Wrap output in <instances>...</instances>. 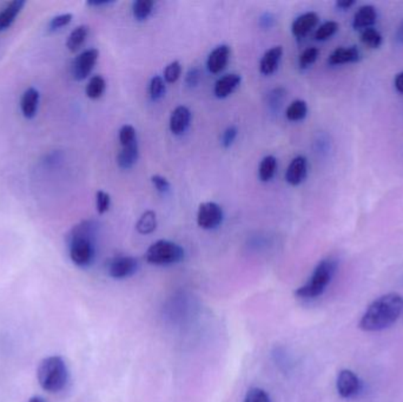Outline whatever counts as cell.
Masks as SVG:
<instances>
[{
    "label": "cell",
    "instance_id": "cell-1",
    "mask_svg": "<svg viewBox=\"0 0 403 402\" xmlns=\"http://www.w3.org/2000/svg\"><path fill=\"white\" fill-rule=\"evenodd\" d=\"M403 312V296L397 293L386 294L369 305L361 319L360 327L364 332H379L391 327Z\"/></svg>",
    "mask_w": 403,
    "mask_h": 402
},
{
    "label": "cell",
    "instance_id": "cell-2",
    "mask_svg": "<svg viewBox=\"0 0 403 402\" xmlns=\"http://www.w3.org/2000/svg\"><path fill=\"white\" fill-rule=\"evenodd\" d=\"M97 224L94 221H83L71 231L69 236V255L76 266H90L96 254L94 238Z\"/></svg>",
    "mask_w": 403,
    "mask_h": 402
},
{
    "label": "cell",
    "instance_id": "cell-3",
    "mask_svg": "<svg viewBox=\"0 0 403 402\" xmlns=\"http://www.w3.org/2000/svg\"><path fill=\"white\" fill-rule=\"evenodd\" d=\"M40 387L49 393L63 391L69 383V368L62 356H47L42 360L37 369Z\"/></svg>",
    "mask_w": 403,
    "mask_h": 402
},
{
    "label": "cell",
    "instance_id": "cell-4",
    "mask_svg": "<svg viewBox=\"0 0 403 402\" xmlns=\"http://www.w3.org/2000/svg\"><path fill=\"white\" fill-rule=\"evenodd\" d=\"M335 269H336V262L332 258H325L320 262L314 270L309 281L300 287L295 292V295L305 300L320 296L325 292L329 282L332 281Z\"/></svg>",
    "mask_w": 403,
    "mask_h": 402
},
{
    "label": "cell",
    "instance_id": "cell-5",
    "mask_svg": "<svg viewBox=\"0 0 403 402\" xmlns=\"http://www.w3.org/2000/svg\"><path fill=\"white\" fill-rule=\"evenodd\" d=\"M185 258V249L177 243L160 240L153 243L145 253V260L155 266L175 265Z\"/></svg>",
    "mask_w": 403,
    "mask_h": 402
},
{
    "label": "cell",
    "instance_id": "cell-6",
    "mask_svg": "<svg viewBox=\"0 0 403 402\" xmlns=\"http://www.w3.org/2000/svg\"><path fill=\"white\" fill-rule=\"evenodd\" d=\"M223 209L215 202H204L197 211V224L205 231L218 228L223 222Z\"/></svg>",
    "mask_w": 403,
    "mask_h": 402
},
{
    "label": "cell",
    "instance_id": "cell-7",
    "mask_svg": "<svg viewBox=\"0 0 403 402\" xmlns=\"http://www.w3.org/2000/svg\"><path fill=\"white\" fill-rule=\"evenodd\" d=\"M99 51L97 49H89L77 56L72 64V76L76 81H84L94 70L96 62L98 60Z\"/></svg>",
    "mask_w": 403,
    "mask_h": 402
},
{
    "label": "cell",
    "instance_id": "cell-8",
    "mask_svg": "<svg viewBox=\"0 0 403 402\" xmlns=\"http://www.w3.org/2000/svg\"><path fill=\"white\" fill-rule=\"evenodd\" d=\"M138 269V261L132 256H117L108 265V271L111 278L116 280L130 278Z\"/></svg>",
    "mask_w": 403,
    "mask_h": 402
},
{
    "label": "cell",
    "instance_id": "cell-9",
    "mask_svg": "<svg viewBox=\"0 0 403 402\" xmlns=\"http://www.w3.org/2000/svg\"><path fill=\"white\" fill-rule=\"evenodd\" d=\"M336 387L342 398H350L360 391V380L354 371L343 369L337 376Z\"/></svg>",
    "mask_w": 403,
    "mask_h": 402
},
{
    "label": "cell",
    "instance_id": "cell-10",
    "mask_svg": "<svg viewBox=\"0 0 403 402\" xmlns=\"http://www.w3.org/2000/svg\"><path fill=\"white\" fill-rule=\"evenodd\" d=\"M307 175H308V160L303 156L295 157L286 169V182L293 187H298L305 182Z\"/></svg>",
    "mask_w": 403,
    "mask_h": 402
},
{
    "label": "cell",
    "instance_id": "cell-11",
    "mask_svg": "<svg viewBox=\"0 0 403 402\" xmlns=\"http://www.w3.org/2000/svg\"><path fill=\"white\" fill-rule=\"evenodd\" d=\"M230 47L225 45V44L215 47L212 53L207 57V70L214 74H221L227 67L229 59H230Z\"/></svg>",
    "mask_w": 403,
    "mask_h": 402
},
{
    "label": "cell",
    "instance_id": "cell-12",
    "mask_svg": "<svg viewBox=\"0 0 403 402\" xmlns=\"http://www.w3.org/2000/svg\"><path fill=\"white\" fill-rule=\"evenodd\" d=\"M190 123H191V111L187 106H180L171 112L169 126L173 135L180 136L188 130Z\"/></svg>",
    "mask_w": 403,
    "mask_h": 402
},
{
    "label": "cell",
    "instance_id": "cell-13",
    "mask_svg": "<svg viewBox=\"0 0 403 402\" xmlns=\"http://www.w3.org/2000/svg\"><path fill=\"white\" fill-rule=\"evenodd\" d=\"M283 47L281 45L277 47H273L264 52V55L261 58L259 62V71L261 74L264 76H271L274 74L275 71L277 70L280 62L282 59Z\"/></svg>",
    "mask_w": 403,
    "mask_h": 402
},
{
    "label": "cell",
    "instance_id": "cell-14",
    "mask_svg": "<svg viewBox=\"0 0 403 402\" xmlns=\"http://www.w3.org/2000/svg\"><path fill=\"white\" fill-rule=\"evenodd\" d=\"M40 91L35 87H28L24 91L23 96L20 98V110L24 117L32 119L35 117L38 106H40Z\"/></svg>",
    "mask_w": 403,
    "mask_h": 402
},
{
    "label": "cell",
    "instance_id": "cell-15",
    "mask_svg": "<svg viewBox=\"0 0 403 402\" xmlns=\"http://www.w3.org/2000/svg\"><path fill=\"white\" fill-rule=\"evenodd\" d=\"M318 15L315 12H307L294 20L291 25V32L296 38H303L318 24Z\"/></svg>",
    "mask_w": 403,
    "mask_h": 402
},
{
    "label": "cell",
    "instance_id": "cell-16",
    "mask_svg": "<svg viewBox=\"0 0 403 402\" xmlns=\"http://www.w3.org/2000/svg\"><path fill=\"white\" fill-rule=\"evenodd\" d=\"M360 50L357 47H337L336 50L329 56L328 62L330 65H343L349 62H357L360 60Z\"/></svg>",
    "mask_w": 403,
    "mask_h": 402
},
{
    "label": "cell",
    "instance_id": "cell-17",
    "mask_svg": "<svg viewBox=\"0 0 403 402\" xmlns=\"http://www.w3.org/2000/svg\"><path fill=\"white\" fill-rule=\"evenodd\" d=\"M377 19V12L372 5H364L357 10L354 20H352V26L355 30H367L372 28V25L376 23Z\"/></svg>",
    "mask_w": 403,
    "mask_h": 402
},
{
    "label": "cell",
    "instance_id": "cell-18",
    "mask_svg": "<svg viewBox=\"0 0 403 402\" xmlns=\"http://www.w3.org/2000/svg\"><path fill=\"white\" fill-rule=\"evenodd\" d=\"M241 76L237 74H228L215 83V96L217 98H227L239 87Z\"/></svg>",
    "mask_w": 403,
    "mask_h": 402
},
{
    "label": "cell",
    "instance_id": "cell-19",
    "mask_svg": "<svg viewBox=\"0 0 403 402\" xmlns=\"http://www.w3.org/2000/svg\"><path fill=\"white\" fill-rule=\"evenodd\" d=\"M24 5V0H13L5 5V8L0 11V31L8 30L15 23L17 16L23 10Z\"/></svg>",
    "mask_w": 403,
    "mask_h": 402
},
{
    "label": "cell",
    "instance_id": "cell-20",
    "mask_svg": "<svg viewBox=\"0 0 403 402\" xmlns=\"http://www.w3.org/2000/svg\"><path fill=\"white\" fill-rule=\"evenodd\" d=\"M139 157V146L137 142L132 144L121 146V151L117 155L118 167L124 170L132 168Z\"/></svg>",
    "mask_w": 403,
    "mask_h": 402
},
{
    "label": "cell",
    "instance_id": "cell-21",
    "mask_svg": "<svg viewBox=\"0 0 403 402\" xmlns=\"http://www.w3.org/2000/svg\"><path fill=\"white\" fill-rule=\"evenodd\" d=\"M157 215L153 210H146L142 214L136 223V231L141 235L153 234L157 229Z\"/></svg>",
    "mask_w": 403,
    "mask_h": 402
},
{
    "label": "cell",
    "instance_id": "cell-22",
    "mask_svg": "<svg viewBox=\"0 0 403 402\" xmlns=\"http://www.w3.org/2000/svg\"><path fill=\"white\" fill-rule=\"evenodd\" d=\"M87 35H89V28L87 25H80L76 28L74 31L71 32L70 35L67 37V47L69 51H78L82 47L83 44L85 43Z\"/></svg>",
    "mask_w": 403,
    "mask_h": 402
},
{
    "label": "cell",
    "instance_id": "cell-23",
    "mask_svg": "<svg viewBox=\"0 0 403 402\" xmlns=\"http://www.w3.org/2000/svg\"><path fill=\"white\" fill-rule=\"evenodd\" d=\"M308 114V104L302 99H296L291 102L286 110V117L290 122H298L305 119Z\"/></svg>",
    "mask_w": 403,
    "mask_h": 402
},
{
    "label": "cell",
    "instance_id": "cell-24",
    "mask_svg": "<svg viewBox=\"0 0 403 402\" xmlns=\"http://www.w3.org/2000/svg\"><path fill=\"white\" fill-rule=\"evenodd\" d=\"M276 169H277V160H276V157L271 156V155L264 157L261 160V165H259V180L262 181V182H269V181L273 180L275 172H276Z\"/></svg>",
    "mask_w": 403,
    "mask_h": 402
},
{
    "label": "cell",
    "instance_id": "cell-25",
    "mask_svg": "<svg viewBox=\"0 0 403 402\" xmlns=\"http://www.w3.org/2000/svg\"><path fill=\"white\" fill-rule=\"evenodd\" d=\"M105 89V79L103 78L102 76L97 74V76L91 77L90 81L87 83L85 94L90 99H98L104 94Z\"/></svg>",
    "mask_w": 403,
    "mask_h": 402
},
{
    "label": "cell",
    "instance_id": "cell-26",
    "mask_svg": "<svg viewBox=\"0 0 403 402\" xmlns=\"http://www.w3.org/2000/svg\"><path fill=\"white\" fill-rule=\"evenodd\" d=\"M155 8V1L153 0H137L132 5V15L135 19L142 20L148 19L150 15L153 13Z\"/></svg>",
    "mask_w": 403,
    "mask_h": 402
},
{
    "label": "cell",
    "instance_id": "cell-27",
    "mask_svg": "<svg viewBox=\"0 0 403 402\" xmlns=\"http://www.w3.org/2000/svg\"><path fill=\"white\" fill-rule=\"evenodd\" d=\"M361 42L369 49H379L382 44V35L376 28H367L361 33Z\"/></svg>",
    "mask_w": 403,
    "mask_h": 402
},
{
    "label": "cell",
    "instance_id": "cell-28",
    "mask_svg": "<svg viewBox=\"0 0 403 402\" xmlns=\"http://www.w3.org/2000/svg\"><path fill=\"white\" fill-rule=\"evenodd\" d=\"M338 28H340V25L334 20L322 24L321 26L317 28L316 32H315V40H320V42L329 40L338 31Z\"/></svg>",
    "mask_w": 403,
    "mask_h": 402
},
{
    "label": "cell",
    "instance_id": "cell-29",
    "mask_svg": "<svg viewBox=\"0 0 403 402\" xmlns=\"http://www.w3.org/2000/svg\"><path fill=\"white\" fill-rule=\"evenodd\" d=\"M165 91H166V83H165L164 78L161 76H155L151 79L149 85V94L151 99L153 101L161 99L164 96Z\"/></svg>",
    "mask_w": 403,
    "mask_h": 402
},
{
    "label": "cell",
    "instance_id": "cell-30",
    "mask_svg": "<svg viewBox=\"0 0 403 402\" xmlns=\"http://www.w3.org/2000/svg\"><path fill=\"white\" fill-rule=\"evenodd\" d=\"M318 56H320V50L317 47H313L305 49V51L302 52L301 56H300V59H298L300 67L301 69H308V67H311L314 62H316Z\"/></svg>",
    "mask_w": 403,
    "mask_h": 402
},
{
    "label": "cell",
    "instance_id": "cell-31",
    "mask_svg": "<svg viewBox=\"0 0 403 402\" xmlns=\"http://www.w3.org/2000/svg\"><path fill=\"white\" fill-rule=\"evenodd\" d=\"M180 74H182V65H180V62L173 60V62H170L165 67L164 77L163 78H164L165 83L173 84V83H176L180 78Z\"/></svg>",
    "mask_w": 403,
    "mask_h": 402
},
{
    "label": "cell",
    "instance_id": "cell-32",
    "mask_svg": "<svg viewBox=\"0 0 403 402\" xmlns=\"http://www.w3.org/2000/svg\"><path fill=\"white\" fill-rule=\"evenodd\" d=\"M119 142H121V146H126V145L132 144L135 142H137L136 129L133 128L132 125L126 124L121 126V130H119Z\"/></svg>",
    "mask_w": 403,
    "mask_h": 402
},
{
    "label": "cell",
    "instance_id": "cell-33",
    "mask_svg": "<svg viewBox=\"0 0 403 402\" xmlns=\"http://www.w3.org/2000/svg\"><path fill=\"white\" fill-rule=\"evenodd\" d=\"M110 206H111V197L108 192L103 190L96 192V209L98 211V214L103 215L108 212Z\"/></svg>",
    "mask_w": 403,
    "mask_h": 402
},
{
    "label": "cell",
    "instance_id": "cell-34",
    "mask_svg": "<svg viewBox=\"0 0 403 402\" xmlns=\"http://www.w3.org/2000/svg\"><path fill=\"white\" fill-rule=\"evenodd\" d=\"M244 402H271V396L262 388H251L248 391Z\"/></svg>",
    "mask_w": 403,
    "mask_h": 402
},
{
    "label": "cell",
    "instance_id": "cell-35",
    "mask_svg": "<svg viewBox=\"0 0 403 402\" xmlns=\"http://www.w3.org/2000/svg\"><path fill=\"white\" fill-rule=\"evenodd\" d=\"M72 20V15L71 13H63L52 18L51 22L49 24V28L51 31H55L59 28H65Z\"/></svg>",
    "mask_w": 403,
    "mask_h": 402
},
{
    "label": "cell",
    "instance_id": "cell-36",
    "mask_svg": "<svg viewBox=\"0 0 403 402\" xmlns=\"http://www.w3.org/2000/svg\"><path fill=\"white\" fill-rule=\"evenodd\" d=\"M151 183H153L157 192L162 194V195H166L170 192V187H171L169 181L161 175H153L151 177Z\"/></svg>",
    "mask_w": 403,
    "mask_h": 402
},
{
    "label": "cell",
    "instance_id": "cell-37",
    "mask_svg": "<svg viewBox=\"0 0 403 402\" xmlns=\"http://www.w3.org/2000/svg\"><path fill=\"white\" fill-rule=\"evenodd\" d=\"M239 135V130L236 126H229L224 130L223 135H222V144L224 148H229L235 142L236 137Z\"/></svg>",
    "mask_w": 403,
    "mask_h": 402
},
{
    "label": "cell",
    "instance_id": "cell-38",
    "mask_svg": "<svg viewBox=\"0 0 403 402\" xmlns=\"http://www.w3.org/2000/svg\"><path fill=\"white\" fill-rule=\"evenodd\" d=\"M200 81V71L197 69V67H194V69H190L188 71V74L185 76V83L187 85L190 86V87H194V86L198 85V83Z\"/></svg>",
    "mask_w": 403,
    "mask_h": 402
},
{
    "label": "cell",
    "instance_id": "cell-39",
    "mask_svg": "<svg viewBox=\"0 0 403 402\" xmlns=\"http://www.w3.org/2000/svg\"><path fill=\"white\" fill-rule=\"evenodd\" d=\"M112 3H114V0H89L87 4L89 6H94V8H101V6L112 4Z\"/></svg>",
    "mask_w": 403,
    "mask_h": 402
},
{
    "label": "cell",
    "instance_id": "cell-40",
    "mask_svg": "<svg viewBox=\"0 0 403 402\" xmlns=\"http://www.w3.org/2000/svg\"><path fill=\"white\" fill-rule=\"evenodd\" d=\"M394 85H395L397 92L403 94V71L396 74L395 79H394Z\"/></svg>",
    "mask_w": 403,
    "mask_h": 402
},
{
    "label": "cell",
    "instance_id": "cell-41",
    "mask_svg": "<svg viewBox=\"0 0 403 402\" xmlns=\"http://www.w3.org/2000/svg\"><path fill=\"white\" fill-rule=\"evenodd\" d=\"M355 5L354 0H343V1H337L336 8H342V10H348Z\"/></svg>",
    "mask_w": 403,
    "mask_h": 402
},
{
    "label": "cell",
    "instance_id": "cell-42",
    "mask_svg": "<svg viewBox=\"0 0 403 402\" xmlns=\"http://www.w3.org/2000/svg\"><path fill=\"white\" fill-rule=\"evenodd\" d=\"M396 40L399 42L400 44L403 45V22L400 24L399 28L396 30Z\"/></svg>",
    "mask_w": 403,
    "mask_h": 402
},
{
    "label": "cell",
    "instance_id": "cell-43",
    "mask_svg": "<svg viewBox=\"0 0 403 402\" xmlns=\"http://www.w3.org/2000/svg\"><path fill=\"white\" fill-rule=\"evenodd\" d=\"M28 402H45L43 398H40V396H33V398L30 399Z\"/></svg>",
    "mask_w": 403,
    "mask_h": 402
}]
</instances>
